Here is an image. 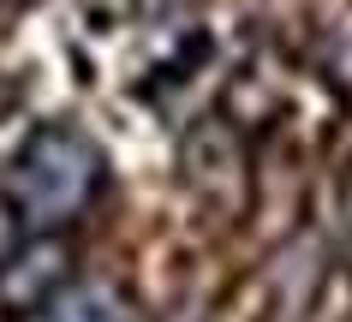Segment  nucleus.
I'll return each instance as SVG.
<instances>
[{"instance_id":"obj_1","label":"nucleus","mask_w":352,"mask_h":322,"mask_svg":"<svg viewBox=\"0 0 352 322\" xmlns=\"http://www.w3.org/2000/svg\"><path fill=\"white\" fill-rule=\"evenodd\" d=\"M108 185V155L90 132H78L66 119H48L19 143L12 155V203L24 209V221L42 233L72 227L78 215L102 197Z\"/></svg>"},{"instance_id":"obj_6","label":"nucleus","mask_w":352,"mask_h":322,"mask_svg":"<svg viewBox=\"0 0 352 322\" xmlns=\"http://www.w3.org/2000/svg\"><path fill=\"white\" fill-rule=\"evenodd\" d=\"M6 108H12V90H6V78H0V114H6Z\"/></svg>"},{"instance_id":"obj_4","label":"nucleus","mask_w":352,"mask_h":322,"mask_svg":"<svg viewBox=\"0 0 352 322\" xmlns=\"http://www.w3.org/2000/svg\"><path fill=\"white\" fill-rule=\"evenodd\" d=\"M19 322H131V299L113 281H72Z\"/></svg>"},{"instance_id":"obj_3","label":"nucleus","mask_w":352,"mask_h":322,"mask_svg":"<svg viewBox=\"0 0 352 322\" xmlns=\"http://www.w3.org/2000/svg\"><path fill=\"white\" fill-rule=\"evenodd\" d=\"M60 286H72V245L48 233V239H30V245L12 257V268L0 275V304L12 317H30L36 304H48Z\"/></svg>"},{"instance_id":"obj_2","label":"nucleus","mask_w":352,"mask_h":322,"mask_svg":"<svg viewBox=\"0 0 352 322\" xmlns=\"http://www.w3.org/2000/svg\"><path fill=\"white\" fill-rule=\"evenodd\" d=\"M179 179L215 221H239L251 209V150L233 119L204 114L179 137Z\"/></svg>"},{"instance_id":"obj_5","label":"nucleus","mask_w":352,"mask_h":322,"mask_svg":"<svg viewBox=\"0 0 352 322\" xmlns=\"http://www.w3.org/2000/svg\"><path fill=\"white\" fill-rule=\"evenodd\" d=\"M30 221H24V209L12 203V191H0V275H6V268H12V257H19L24 245H30Z\"/></svg>"}]
</instances>
